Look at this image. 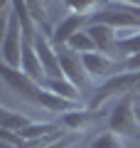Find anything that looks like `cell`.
<instances>
[{
    "label": "cell",
    "mask_w": 140,
    "mask_h": 148,
    "mask_svg": "<svg viewBox=\"0 0 140 148\" xmlns=\"http://www.w3.org/2000/svg\"><path fill=\"white\" fill-rule=\"evenodd\" d=\"M22 47H25L22 25H20L17 12L10 8V17H7L5 35H3V40H0V57H3V64L10 67V69H20L22 67Z\"/></svg>",
    "instance_id": "3"
},
{
    "label": "cell",
    "mask_w": 140,
    "mask_h": 148,
    "mask_svg": "<svg viewBox=\"0 0 140 148\" xmlns=\"http://www.w3.org/2000/svg\"><path fill=\"white\" fill-rule=\"evenodd\" d=\"M88 148H123V143H120V136L106 131V133H99V136L93 138Z\"/></svg>",
    "instance_id": "15"
},
{
    "label": "cell",
    "mask_w": 140,
    "mask_h": 148,
    "mask_svg": "<svg viewBox=\"0 0 140 148\" xmlns=\"http://www.w3.org/2000/svg\"><path fill=\"white\" fill-rule=\"evenodd\" d=\"M32 119H27L25 114H17V111H10V109H0V128H5V131H15V133H22L25 128L32 126Z\"/></svg>",
    "instance_id": "13"
},
{
    "label": "cell",
    "mask_w": 140,
    "mask_h": 148,
    "mask_svg": "<svg viewBox=\"0 0 140 148\" xmlns=\"http://www.w3.org/2000/svg\"><path fill=\"white\" fill-rule=\"evenodd\" d=\"M101 119H106L108 121V111L99 109V111H91V109H76V111H69V114H62L59 116V126L62 128H71V131H84V128H88L91 123L101 121Z\"/></svg>",
    "instance_id": "9"
},
{
    "label": "cell",
    "mask_w": 140,
    "mask_h": 148,
    "mask_svg": "<svg viewBox=\"0 0 140 148\" xmlns=\"http://www.w3.org/2000/svg\"><path fill=\"white\" fill-rule=\"evenodd\" d=\"M67 49H69V52H74V54H91V52H99V49H96V45H93V40H91V35H88L86 30L76 32V35L67 42Z\"/></svg>",
    "instance_id": "14"
},
{
    "label": "cell",
    "mask_w": 140,
    "mask_h": 148,
    "mask_svg": "<svg viewBox=\"0 0 140 148\" xmlns=\"http://www.w3.org/2000/svg\"><path fill=\"white\" fill-rule=\"evenodd\" d=\"M42 86H44L47 91L57 94L59 99L74 101V104H79V101H81V91H79L69 79H64V77H62V79H44V82H42Z\"/></svg>",
    "instance_id": "12"
},
{
    "label": "cell",
    "mask_w": 140,
    "mask_h": 148,
    "mask_svg": "<svg viewBox=\"0 0 140 148\" xmlns=\"http://www.w3.org/2000/svg\"><path fill=\"white\" fill-rule=\"evenodd\" d=\"M96 22V25H108L116 32L120 30H140V20L128 10L125 3H103L99 10L88 17V25Z\"/></svg>",
    "instance_id": "5"
},
{
    "label": "cell",
    "mask_w": 140,
    "mask_h": 148,
    "mask_svg": "<svg viewBox=\"0 0 140 148\" xmlns=\"http://www.w3.org/2000/svg\"><path fill=\"white\" fill-rule=\"evenodd\" d=\"M138 84H140V72H118V74H113L111 79L101 82V84L88 94L86 109H91V111L103 109V104L108 99H116V101L123 99V96L133 94Z\"/></svg>",
    "instance_id": "2"
},
{
    "label": "cell",
    "mask_w": 140,
    "mask_h": 148,
    "mask_svg": "<svg viewBox=\"0 0 140 148\" xmlns=\"http://www.w3.org/2000/svg\"><path fill=\"white\" fill-rule=\"evenodd\" d=\"M140 54V30H120L118 45H116V57L123 62L128 57Z\"/></svg>",
    "instance_id": "11"
},
{
    "label": "cell",
    "mask_w": 140,
    "mask_h": 148,
    "mask_svg": "<svg viewBox=\"0 0 140 148\" xmlns=\"http://www.w3.org/2000/svg\"><path fill=\"white\" fill-rule=\"evenodd\" d=\"M86 32L91 35L93 45H96V49H99L101 54H108V57L118 59V57H116V45H118V32H116L113 27H108V25H96V22H91V25L86 27Z\"/></svg>",
    "instance_id": "10"
},
{
    "label": "cell",
    "mask_w": 140,
    "mask_h": 148,
    "mask_svg": "<svg viewBox=\"0 0 140 148\" xmlns=\"http://www.w3.org/2000/svg\"><path fill=\"white\" fill-rule=\"evenodd\" d=\"M0 77H3V82H5L10 89H15L22 99H27L30 104H35V106H42V109L52 111V114H69V111L81 109V104L59 99L57 94L47 91L39 82L30 79V77L22 74L20 69H10V67H5V64H0Z\"/></svg>",
    "instance_id": "1"
},
{
    "label": "cell",
    "mask_w": 140,
    "mask_h": 148,
    "mask_svg": "<svg viewBox=\"0 0 140 148\" xmlns=\"http://www.w3.org/2000/svg\"><path fill=\"white\" fill-rule=\"evenodd\" d=\"M35 49H37V57L42 62V69H44V79H62L64 72H62L59 54L54 49V45L49 42V37L44 32H39V30L35 35Z\"/></svg>",
    "instance_id": "7"
},
{
    "label": "cell",
    "mask_w": 140,
    "mask_h": 148,
    "mask_svg": "<svg viewBox=\"0 0 140 148\" xmlns=\"http://www.w3.org/2000/svg\"><path fill=\"white\" fill-rule=\"evenodd\" d=\"M138 104H135V96L128 94L123 99H118L108 111V131L116 136H138V114H135Z\"/></svg>",
    "instance_id": "4"
},
{
    "label": "cell",
    "mask_w": 140,
    "mask_h": 148,
    "mask_svg": "<svg viewBox=\"0 0 140 148\" xmlns=\"http://www.w3.org/2000/svg\"><path fill=\"white\" fill-rule=\"evenodd\" d=\"M59 54V62H62V72H64V79H69L79 91H88V84H91V77H88L86 67L81 62V54H74L69 52L67 47L57 49Z\"/></svg>",
    "instance_id": "6"
},
{
    "label": "cell",
    "mask_w": 140,
    "mask_h": 148,
    "mask_svg": "<svg viewBox=\"0 0 140 148\" xmlns=\"http://www.w3.org/2000/svg\"><path fill=\"white\" fill-rule=\"evenodd\" d=\"M135 114H138V121H140V104H138V109H135Z\"/></svg>",
    "instance_id": "17"
},
{
    "label": "cell",
    "mask_w": 140,
    "mask_h": 148,
    "mask_svg": "<svg viewBox=\"0 0 140 148\" xmlns=\"http://www.w3.org/2000/svg\"><path fill=\"white\" fill-rule=\"evenodd\" d=\"M86 27H88V17L71 15V12H69L67 17H62V20L54 25V32H52V37H49V42L54 45V49H64L69 40H71L76 32L86 30Z\"/></svg>",
    "instance_id": "8"
},
{
    "label": "cell",
    "mask_w": 140,
    "mask_h": 148,
    "mask_svg": "<svg viewBox=\"0 0 140 148\" xmlns=\"http://www.w3.org/2000/svg\"><path fill=\"white\" fill-rule=\"evenodd\" d=\"M135 104H140V96H135Z\"/></svg>",
    "instance_id": "18"
},
{
    "label": "cell",
    "mask_w": 140,
    "mask_h": 148,
    "mask_svg": "<svg viewBox=\"0 0 140 148\" xmlns=\"http://www.w3.org/2000/svg\"><path fill=\"white\" fill-rule=\"evenodd\" d=\"M125 5H128V10H130V12H133V15L140 20V3H125Z\"/></svg>",
    "instance_id": "16"
}]
</instances>
